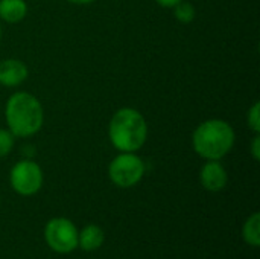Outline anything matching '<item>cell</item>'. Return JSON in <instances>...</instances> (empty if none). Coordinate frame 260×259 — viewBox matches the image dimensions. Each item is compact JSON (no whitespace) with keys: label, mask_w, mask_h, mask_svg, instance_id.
Returning <instances> with one entry per match:
<instances>
[{"label":"cell","mask_w":260,"mask_h":259,"mask_svg":"<svg viewBox=\"0 0 260 259\" xmlns=\"http://www.w3.org/2000/svg\"><path fill=\"white\" fill-rule=\"evenodd\" d=\"M5 121L8 130L21 139L35 136L44 124V108L40 99L26 92H14L5 104Z\"/></svg>","instance_id":"cell-1"},{"label":"cell","mask_w":260,"mask_h":259,"mask_svg":"<svg viewBox=\"0 0 260 259\" xmlns=\"http://www.w3.org/2000/svg\"><path fill=\"white\" fill-rule=\"evenodd\" d=\"M149 127L134 107H122L116 110L108 122V139L119 153H137L148 140Z\"/></svg>","instance_id":"cell-2"},{"label":"cell","mask_w":260,"mask_h":259,"mask_svg":"<svg viewBox=\"0 0 260 259\" xmlns=\"http://www.w3.org/2000/svg\"><path fill=\"white\" fill-rule=\"evenodd\" d=\"M236 143L233 125L213 118L201 122L192 133V148L204 160H222Z\"/></svg>","instance_id":"cell-3"},{"label":"cell","mask_w":260,"mask_h":259,"mask_svg":"<svg viewBox=\"0 0 260 259\" xmlns=\"http://www.w3.org/2000/svg\"><path fill=\"white\" fill-rule=\"evenodd\" d=\"M146 172V163L137 153H119L108 165L110 182L122 189L139 185Z\"/></svg>","instance_id":"cell-4"},{"label":"cell","mask_w":260,"mask_h":259,"mask_svg":"<svg viewBox=\"0 0 260 259\" xmlns=\"http://www.w3.org/2000/svg\"><path fill=\"white\" fill-rule=\"evenodd\" d=\"M44 183V172L34 159H21L9 171V185L21 197L38 194Z\"/></svg>","instance_id":"cell-5"},{"label":"cell","mask_w":260,"mask_h":259,"mask_svg":"<svg viewBox=\"0 0 260 259\" xmlns=\"http://www.w3.org/2000/svg\"><path fill=\"white\" fill-rule=\"evenodd\" d=\"M44 241L58 255H70L78 249V227L66 217L50 218L44 226Z\"/></svg>","instance_id":"cell-6"},{"label":"cell","mask_w":260,"mask_h":259,"mask_svg":"<svg viewBox=\"0 0 260 259\" xmlns=\"http://www.w3.org/2000/svg\"><path fill=\"white\" fill-rule=\"evenodd\" d=\"M200 183L209 192H221L229 183V174L221 160H206L200 169Z\"/></svg>","instance_id":"cell-7"},{"label":"cell","mask_w":260,"mask_h":259,"mask_svg":"<svg viewBox=\"0 0 260 259\" xmlns=\"http://www.w3.org/2000/svg\"><path fill=\"white\" fill-rule=\"evenodd\" d=\"M29 78V67L24 61L17 58H6L0 61V85L15 89Z\"/></svg>","instance_id":"cell-8"},{"label":"cell","mask_w":260,"mask_h":259,"mask_svg":"<svg viewBox=\"0 0 260 259\" xmlns=\"http://www.w3.org/2000/svg\"><path fill=\"white\" fill-rule=\"evenodd\" d=\"M105 243V232L98 224H85L78 231V247L84 252H96Z\"/></svg>","instance_id":"cell-9"},{"label":"cell","mask_w":260,"mask_h":259,"mask_svg":"<svg viewBox=\"0 0 260 259\" xmlns=\"http://www.w3.org/2000/svg\"><path fill=\"white\" fill-rule=\"evenodd\" d=\"M27 12L29 6L26 0H0V21L15 24L23 21Z\"/></svg>","instance_id":"cell-10"},{"label":"cell","mask_w":260,"mask_h":259,"mask_svg":"<svg viewBox=\"0 0 260 259\" xmlns=\"http://www.w3.org/2000/svg\"><path fill=\"white\" fill-rule=\"evenodd\" d=\"M242 240L250 247L260 246V214L253 212L242 224Z\"/></svg>","instance_id":"cell-11"},{"label":"cell","mask_w":260,"mask_h":259,"mask_svg":"<svg viewBox=\"0 0 260 259\" xmlns=\"http://www.w3.org/2000/svg\"><path fill=\"white\" fill-rule=\"evenodd\" d=\"M172 11H174V17H175L180 23H183V24L192 23V21L195 20V17H197V9H195V6H193L190 2H187V0H181L178 5H175V6L172 8Z\"/></svg>","instance_id":"cell-12"},{"label":"cell","mask_w":260,"mask_h":259,"mask_svg":"<svg viewBox=\"0 0 260 259\" xmlns=\"http://www.w3.org/2000/svg\"><path fill=\"white\" fill-rule=\"evenodd\" d=\"M15 136L8 128H0V159L11 154L15 145Z\"/></svg>","instance_id":"cell-13"},{"label":"cell","mask_w":260,"mask_h":259,"mask_svg":"<svg viewBox=\"0 0 260 259\" xmlns=\"http://www.w3.org/2000/svg\"><path fill=\"white\" fill-rule=\"evenodd\" d=\"M247 125L248 128L254 133L259 134L260 133V102L256 101L247 111Z\"/></svg>","instance_id":"cell-14"},{"label":"cell","mask_w":260,"mask_h":259,"mask_svg":"<svg viewBox=\"0 0 260 259\" xmlns=\"http://www.w3.org/2000/svg\"><path fill=\"white\" fill-rule=\"evenodd\" d=\"M250 154L253 157V160L259 162L260 160V133L259 134H254L253 140H251V145H250Z\"/></svg>","instance_id":"cell-15"},{"label":"cell","mask_w":260,"mask_h":259,"mask_svg":"<svg viewBox=\"0 0 260 259\" xmlns=\"http://www.w3.org/2000/svg\"><path fill=\"white\" fill-rule=\"evenodd\" d=\"M181 0H155V3L161 8H166V9H172L175 5H178Z\"/></svg>","instance_id":"cell-16"},{"label":"cell","mask_w":260,"mask_h":259,"mask_svg":"<svg viewBox=\"0 0 260 259\" xmlns=\"http://www.w3.org/2000/svg\"><path fill=\"white\" fill-rule=\"evenodd\" d=\"M66 2H69L70 5H76V6H85V5H91L96 0H66Z\"/></svg>","instance_id":"cell-17"},{"label":"cell","mask_w":260,"mask_h":259,"mask_svg":"<svg viewBox=\"0 0 260 259\" xmlns=\"http://www.w3.org/2000/svg\"><path fill=\"white\" fill-rule=\"evenodd\" d=\"M2 35H3V27H2V21H0V41H2Z\"/></svg>","instance_id":"cell-18"}]
</instances>
